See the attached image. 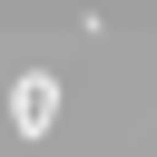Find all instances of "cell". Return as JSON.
Wrapping results in <instances>:
<instances>
[{
	"label": "cell",
	"instance_id": "1",
	"mask_svg": "<svg viewBox=\"0 0 157 157\" xmlns=\"http://www.w3.org/2000/svg\"><path fill=\"white\" fill-rule=\"evenodd\" d=\"M10 128H20V137H49V128H59V78H49V69H20V78H10Z\"/></svg>",
	"mask_w": 157,
	"mask_h": 157
}]
</instances>
